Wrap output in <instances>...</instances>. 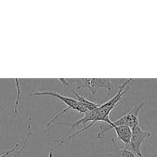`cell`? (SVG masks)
<instances>
[{
    "label": "cell",
    "instance_id": "ba28073f",
    "mask_svg": "<svg viewBox=\"0 0 157 157\" xmlns=\"http://www.w3.org/2000/svg\"><path fill=\"white\" fill-rule=\"evenodd\" d=\"M74 94H75V97H76L77 101H78V102H79L80 104H81L82 105L86 108V110H87L88 112L92 111V110H95V109H97L100 106V104H95V103L92 102V101H89V100L85 98L83 96L78 94L75 90H74Z\"/></svg>",
    "mask_w": 157,
    "mask_h": 157
},
{
    "label": "cell",
    "instance_id": "8992f818",
    "mask_svg": "<svg viewBox=\"0 0 157 157\" xmlns=\"http://www.w3.org/2000/svg\"><path fill=\"white\" fill-rule=\"evenodd\" d=\"M112 129L115 130L117 139L122 141L124 144L125 148H126L130 143L132 129L127 126H118V127H114Z\"/></svg>",
    "mask_w": 157,
    "mask_h": 157
},
{
    "label": "cell",
    "instance_id": "7a4b0ae2",
    "mask_svg": "<svg viewBox=\"0 0 157 157\" xmlns=\"http://www.w3.org/2000/svg\"><path fill=\"white\" fill-rule=\"evenodd\" d=\"M31 96H40V97H52V98H56V99L60 100L62 103H64L66 105V108L63 109L61 112L58 113L57 115H55V117L52 118L49 122L47 123V125H46V130H48V128L49 127L50 124H53L56 120H58L60 116H62V114H64L66 112H67L69 110H74L75 111L78 112L81 114H85L86 113H87V110H86L84 107L78 102L77 100L72 99L71 98H68V97L64 96V95L61 94H58L57 92L54 91H42V92H32L31 93Z\"/></svg>",
    "mask_w": 157,
    "mask_h": 157
},
{
    "label": "cell",
    "instance_id": "277c9868",
    "mask_svg": "<svg viewBox=\"0 0 157 157\" xmlns=\"http://www.w3.org/2000/svg\"><path fill=\"white\" fill-rule=\"evenodd\" d=\"M151 137H152V134L150 132L144 131L139 126H137L132 129V136H131L130 143L126 149L133 152L138 157H144L141 152L142 145L146 139Z\"/></svg>",
    "mask_w": 157,
    "mask_h": 157
},
{
    "label": "cell",
    "instance_id": "6da1fadb",
    "mask_svg": "<svg viewBox=\"0 0 157 157\" xmlns=\"http://www.w3.org/2000/svg\"><path fill=\"white\" fill-rule=\"evenodd\" d=\"M133 82V80L132 78L126 80L123 82V84L119 88L118 91L115 94V96L112 98H111L109 101H106V102L103 103V104H100L99 107L95 110H92V111H89L83 114V116L81 118L78 120L77 121L74 123H60L61 125H66L69 126L71 130L75 128V127H78L81 124H88L86 125L84 128L80 129L78 131L75 132V133H72L71 135H66V136H62L60 138L59 140H56L55 142L58 143L55 148L57 149L62 145L63 144L66 142V141L69 140L72 138L75 137V136H78V135L81 134V133H84L87 130L92 127L97 122H105L106 124H109V126L112 124V121L109 119V114H110L111 111L113 110L114 108L117 107L119 104H120V101H121L123 95L126 94V92L129 90V86Z\"/></svg>",
    "mask_w": 157,
    "mask_h": 157
},
{
    "label": "cell",
    "instance_id": "30bf717a",
    "mask_svg": "<svg viewBox=\"0 0 157 157\" xmlns=\"http://www.w3.org/2000/svg\"><path fill=\"white\" fill-rule=\"evenodd\" d=\"M31 133H32V132H31V130H30V131H29V133H27V135H26V138H25V139L23 140V142H22V147H20V148H19V150H18V151H17V152H15V154H14L13 156H10V157H16L17 156H18V154H19V153H21L22 152L23 150H24L25 147H26V144H27L28 140H29V136H30V135H31Z\"/></svg>",
    "mask_w": 157,
    "mask_h": 157
},
{
    "label": "cell",
    "instance_id": "5b68a950",
    "mask_svg": "<svg viewBox=\"0 0 157 157\" xmlns=\"http://www.w3.org/2000/svg\"><path fill=\"white\" fill-rule=\"evenodd\" d=\"M86 84V87L90 89L91 94L95 96L99 88H106L111 91L112 89V84L110 79H103V78H85L82 79Z\"/></svg>",
    "mask_w": 157,
    "mask_h": 157
},
{
    "label": "cell",
    "instance_id": "3957f363",
    "mask_svg": "<svg viewBox=\"0 0 157 157\" xmlns=\"http://www.w3.org/2000/svg\"><path fill=\"white\" fill-rule=\"evenodd\" d=\"M145 104L144 103H141V104L135 105L126 113V115L120 117L119 119L116 120L115 121H112V124L109 126L107 128L103 129V127H99V133L97 135V138L98 139H101L105 133L106 132L109 131V130L113 128L114 127H118V126H127L129 128L133 129L134 127L139 126V115L140 110L144 107Z\"/></svg>",
    "mask_w": 157,
    "mask_h": 157
},
{
    "label": "cell",
    "instance_id": "52a82bcc",
    "mask_svg": "<svg viewBox=\"0 0 157 157\" xmlns=\"http://www.w3.org/2000/svg\"><path fill=\"white\" fill-rule=\"evenodd\" d=\"M112 143L113 147L109 150V153H108V156L111 157H137L136 155L133 152L130 151L127 149H119L118 147H116L115 140L113 138L112 139Z\"/></svg>",
    "mask_w": 157,
    "mask_h": 157
},
{
    "label": "cell",
    "instance_id": "8fae6325",
    "mask_svg": "<svg viewBox=\"0 0 157 157\" xmlns=\"http://www.w3.org/2000/svg\"><path fill=\"white\" fill-rule=\"evenodd\" d=\"M49 157H52V149H49Z\"/></svg>",
    "mask_w": 157,
    "mask_h": 157
},
{
    "label": "cell",
    "instance_id": "9c48e42d",
    "mask_svg": "<svg viewBox=\"0 0 157 157\" xmlns=\"http://www.w3.org/2000/svg\"><path fill=\"white\" fill-rule=\"evenodd\" d=\"M22 143V141H18V142L15 143V145H14L13 147L10 149V150H7V151H6V152L0 153V157H7V156H9V155L12 154V153H15V152L18 151V150H19V148L21 147H20V144H21Z\"/></svg>",
    "mask_w": 157,
    "mask_h": 157
}]
</instances>
